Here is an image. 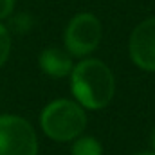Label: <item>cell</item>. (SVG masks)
<instances>
[{"mask_svg": "<svg viewBox=\"0 0 155 155\" xmlns=\"http://www.w3.org/2000/svg\"><path fill=\"white\" fill-rule=\"evenodd\" d=\"M71 90L83 108L99 110L114 99L116 79L105 61L97 58H81L71 72Z\"/></svg>", "mask_w": 155, "mask_h": 155, "instance_id": "1", "label": "cell"}, {"mask_svg": "<svg viewBox=\"0 0 155 155\" xmlns=\"http://www.w3.org/2000/svg\"><path fill=\"white\" fill-rule=\"evenodd\" d=\"M43 134L56 143H71L83 135L87 128L85 108L71 99H54L40 114Z\"/></svg>", "mask_w": 155, "mask_h": 155, "instance_id": "2", "label": "cell"}, {"mask_svg": "<svg viewBox=\"0 0 155 155\" xmlns=\"http://www.w3.org/2000/svg\"><path fill=\"white\" fill-rule=\"evenodd\" d=\"M103 25L94 13H78L65 27V51L74 58L90 56L101 43Z\"/></svg>", "mask_w": 155, "mask_h": 155, "instance_id": "3", "label": "cell"}, {"mask_svg": "<svg viewBox=\"0 0 155 155\" xmlns=\"http://www.w3.org/2000/svg\"><path fill=\"white\" fill-rule=\"evenodd\" d=\"M0 155H38V135L20 116H0Z\"/></svg>", "mask_w": 155, "mask_h": 155, "instance_id": "4", "label": "cell"}, {"mask_svg": "<svg viewBox=\"0 0 155 155\" xmlns=\"http://www.w3.org/2000/svg\"><path fill=\"white\" fill-rule=\"evenodd\" d=\"M128 52L139 69L155 72V16L134 27L128 40Z\"/></svg>", "mask_w": 155, "mask_h": 155, "instance_id": "5", "label": "cell"}, {"mask_svg": "<svg viewBox=\"0 0 155 155\" xmlns=\"http://www.w3.org/2000/svg\"><path fill=\"white\" fill-rule=\"evenodd\" d=\"M38 65L43 74L51 78H65L71 76L74 69L72 56L60 47H47L40 52L38 56Z\"/></svg>", "mask_w": 155, "mask_h": 155, "instance_id": "6", "label": "cell"}, {"mask_svg": "<svg viewBox=\"0 0 155 155\" xmlns=\"http://www.w3.org/2000/svg\"><path fill=\"white\" fill-rule=\"evenodd\" d=\"M71 155H103V146L92 135H79L72 143Z\"/></svg>", "mask_w": 155, "mask_h": 155, "instance_id": "7", "label": "cell"}, {"mask_svg": "<svg viewBox=\"0 0 155 155\" xmlns=\"http://www.w3.org/2000/svg\"><path fill=\"white\" fill-rule=\"evenodd\" d=\"M11 31L9 27H5L2 22H0V69L5 65V61L9 60V54H11Z\"/></svg>", "mask_w": 155, "mask_h": 155, "instance_id": "8", "label": "cell"}, {"mask_svg": "<svg viewBox=\"0 0 155 155\" xmlns=\"http://www.w3.org/2000/svg\"><path fill=\"white\" fill-rule=\"evenodd\" d=\"M11 16H13V15H11ZM31 25H33V20H31V16L25 15V13L16 15V16L11 18V27H13L16 33H25V31L31 29Z\"/></svg>", "mask_w": 155, "mask_h": 155, "instance_id": "9", "label": "cell"}, {"mask_svg": "<svg viewBox=\"0 0 155 155\" xmlns=\"http://www.w3.org/2000/svg\"><path fill=\"white\" fill-rule=\"evenodd\" d=\"M15 4H16V0H0V22L11 18V15L15 11Z\"/></svg>", "mask_w": 155, "mask_h": 155, "instance_id": "10", "label": "cell"}, {"mask_svg": "<svg viewBox=\"0 0 155 155\" xmlns=\"http://www.w3.org/2000/svg\"><path fill=\"white\" fill-rule=\"evenodd\" d=\"M150 144H152V150L155 152V126L152 130V134H150Z\"/></svg>", "mask_w": 155, "mask_h": 155, "instance_id": "11", "label": "cell"}, {"mask_svg": "<svg viewBox=\"0 0 155 155\" xmlns=\"http://www.w3.org/2000/svg\"><path fill=\"white\" fill-rule=\"evenodd\" d=\"M134 155H155L153 150H148V152H137V153H134Z\"/></svg>", "mask_w": 155, "mask_h": 155, "instance_id": "12", "label": "cell"}]
</instances>
